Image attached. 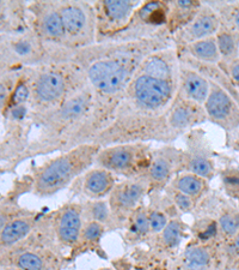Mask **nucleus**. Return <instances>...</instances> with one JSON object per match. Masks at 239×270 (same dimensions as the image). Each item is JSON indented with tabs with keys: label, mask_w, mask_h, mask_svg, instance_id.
I'll use <instances>...</instances> for the list:
<instances>
[{
	"label": "nucleus",
	"mask_w": 239,
	"mask_h": 270,
	"mask_svg": "<svg viewBox=\"0 0 239 270\" xmlns=\"http://www.w3.org/2000/svg\"><path fill=\"white\" fill-rule=\"evenodd\" d=\"M43 215L42 212L31 211L30 214L15 219L3 228H0V250L2 252L12 249L30 236V233L35 230Z\"/></svg>",
	"instance_id": "nucleus-25"
},
{
	"label": "nucleus",
	"mask_w": 239,
	"mask_h": 270,
	"mask_svg": "<svg viewBox=\"0 0 239 270\" xmlns=\"http://www.w3.org/2000/svg\"><path fill=\"white\" fill-rule=\"evenodd\" d=\"M170 186L191 197L197 204L209 192V180L190 172H181L172 179Z\"/></svg>",
	"instance_id": "nucleus-29"
},
{
	"label": "nucleus",
	"mask_w": 239,
	"mask_h": 270,
	"mask_svg": "<svg viewBox=\"0 0 239 270\" xmlns=\"http://www.w3.org/2000/svg\"><path fill=\"white\" fill-rule=\"evenodd\" d=\"M221 180L226 192L229 196L239 198V172L234 170H226L221 174Z\"/></svg>",
	"instance_id": "nucleus-37"
},
{
	"label": "nucleus",
	"mask_w": 239,
	"mask_h": 270,
	"mask_svg": "<svg viewBox=\"0 0 239 270\" xmlns=\"http://www.w3.org/2000/svg\"><path fill=\"white\" fill-rule=\"evenodd\" d=\"M105 232H108V230L104 225L94 221L85 222L78 241L69 250L71 252H69L68 259H74L86 252H97L100 256L105 257L104 250L101 246V240Z\"/></svg>",
	"instance_id": "nucleus-27"
},
{
	"label": "nucleus",
	"mask_w": 239,
	"mask_h": 270,
	"mask_svg": "<svg viewBox=\"0 0 239 270\" xmlns=\"http://www.w3.org/2000/svg\"><path fill=\"white\" fill-rule=\"evenodd\" d=\"M153 150L152 143L140 142L104 147L98 152L95 166L124 179L143 177L151 164Z\"/></svg>",
	"instance_id": "nucleus-7"
},
{
	"label": "nucleus",
	"mask_w": 239,
	"mask_h": 270,
	"mask_svg": "<svg viewBox=\"0 0 239 270\" xmlns=\"http://www.w3.org/2000/svg\"><path fill=\"white\" fill-rule=\"evenodd\" d=\"M216 44H218V49L221 57V62L224 68H226L229 63L235 60L238 50V43H239V35L237 34V30L231 29V28L226 27V25H220V29L215 35Z\"/></svg>",
	"instance_id": "nucleus-31"
},
{
	"label": "nucleus",
	"mask_w": 239,
	"mask_h": 270,
	"mask_svg": "<svg viewBox=\"0 0 239 270\" xmlns=\"http://www.w3.org/2000/svg\"><path fill=\"white\" fill-rule=\"evenodd\" d=\"M181 62V60H180ZM210 93V83L206 77L181 62L177 94L199 104H205Z\"/></svg>",
	"instance_id": "nucleus-24"
},
{
	"label": "nucleus",
	"mask_w": 239,
	"mask_h": 270,
	"mask_svg": "<svg viewBox=\"0 0 239 270\" xmlns=\"http://www.w3.org/2000/svg\"><path fill=\"white\" fill-rule=\"evenodd\" d=\"M181 62L175 47L159 49L146 57L140 64L138 71L152 77L178 83Z\"/></svg>",
	"instance_id": "nucleus-21"
},
{
	"label": "nucleus",
	"mask_w": 239,
	"mask_h": 270,
	"mask_svg": "<svg viewBox=\"0 0 239 270\" xmlns=\"http://www.w3.org/2000/svg\"><path fill=\"white\" fill-rule=\"evenodd\" d=\"M188 226L184 224L181 216L170 220L168 226L161 233L152 234L147 240V250L143 252L149 257H155L161 259L163 257L172 256L181 246L182 241L187 237Z\"/></svg>",
	"instance_id": "nucleus-20"
},
{
	"label": "nucleus",
	"mask_w": 239,
	"mask_h": 270,
	"mask_svg": "<svg viewBox=\"0 0 239 270\" xmlns=\"http://www.w3.org/2000/svg\"><path fill=\"white\" fill-rule=\"evenodd\" d=\"M22 69H12L0 71V110L4 108L14 94L21 78Z\"/></svg>",
	"instance_id": "nucleus-34"
},
{
	"label": "nucleus",
	"mask_w": 239,
	"mask_h": 270,
	"mask_svg": "<svg viewBox=\"0 0 239 270\" xmlns=\"http://www.w3.org/2000/svg\"><path fill=\"white\" fill-rule=\"evenodd\" d=\"M184 172H190L212 180L215 174L213 152L207 139V133L202 128L191 130L184 136Z\"/></svg>",
	"instance_id": "nucleus-14"
},
{
	"label": "nucleus",
	"mask_w": 239,
	"mask_h": 270,
	"mask_svg": "<svg viewBox=\"0 0 239 270\" xmlns=\"http://www.w3.org/2000/svg\"><path fill=\"white\" fill-rule=\"evenodd\" d=\"M14 270H23V269H19V268H16V269H14Z\"/></svg>",
	"instance_id": "nucleus-40"
},
{
	"label": "nucleus",
	"mask_w": 239,
	"mask_h": 270,
	"mask_svg": "<svg viewBox=\"0 0 239 270\" xmlns=\"http://www.w3.org/2000/svg\"><path fill=\"white\" fill-rule=\"evenodd\" d=\"M164 192L167 193V196L171 199L172 203H174L175 206H176L178 212H180L181 215L194 212L195 211L196 206L199 205L193 198H191V197L177 191V190H175L174 187H171L170 185L165 189Z\"/></svg>",
	"instance_id": "nucleus-36"
},
{
	"label": "nucleus",
	"mask_w": 239,
	"mask_h": 270,
	"mask_svg": "<svg viewBox=\"0 0 239 270\" xmlns=\"http://www.w3.org/2000/svg\"><path fill=\"white\" fill-rule=\"evenodd\" d=\"M116 176L104 168L94 166L82 174L69 186L73 196L84 198V201L105 199L116 186Z\"/></svg>",
	"instance_id": "nucleus-18"
},
{
	"label": "nucleus",
	"mask_w": 239,
	"mask_h": 270,
	"mask_svg": "<svg viewBox=\"0 0 239 270\" xmlns=\"http://www.w3.org/2000/svg\"><path fill=\"white\" fill-rule=\"evenodd\" d=\"M218 246L216 240H193L181 252L175 262L186 270H207L216 260Z\"/></svg>",
	"instance_id": "nucleus-23"
},
{
	"label": "nucleus",
	"mask_w": 239,
	"mask_h": 270,
	"mask_svg": "<svg viewBox=\"0 0 239 270\" xmlns=\"http://www.w3.org/2000/svg\"><path fill=\"white\" fill-rule=\"evenodd\" d=\"M168 111V110H167ZM176 141L168 122L167 112L162 114H127L115 117L113 123L103 130L92 143L101 148L122 143H152L164 144Z\"/></svg>",
	"instance_id": "nucleus-4"
},
{
	"label": "nucleus",
	"mask_w": 239,
	"mask_h": 270,
	"mask_svg": "<svg viewBox=\"0 0 239 270\" xmlns=\"http://www.w3.org/2000/svg\"><path fill=\"white\" fill-rule=\"evenodd\" d=\"M94 94L89 87L84 91L75 95L62 106L49 112L34 117L33 124L40 130V133L30 142L27 150L23 152L16 166L27 158L38 155L50 154L65 150L67 143L73 137L76 130L84 122L90 111Z\"/></svg>",
	"instance_id": "nucleus-1"
},
{
	"label": "nucleus",
	"mask_w": 239,
	"mask_h": 270,
	"mask_svg": "<svg viewBox=\"0 0 239 270\" xmlns=\"http://www.w3.org/2000/svg\"><path fill=\"white\" fill-rule=\"evenodd\" d=\"M140 0H97L92 3L97 23V43L109 42L129 23Z\"/></svg>",
	"instance_id": "nucleus-12"
},
{
	"label": "nucleus",
	"mask_w": 239,
	"mask_h": 270,
	"mask_svg": "<svg viewBox=\"0 0 239 270\" xmlns=\"http://www.w3.org/2000/svg\"><path fill=\"white\" fill-rule=\"evenodd\" d=\"M29 21L34 33L52 48L68 49L65 28L59 9V0H36L29 2Z\"/></svg>",
	"instance_id": "nucleus-10"
},
{
	"label": "nucleus",
	"mask_w": 239,
	"mask_h": 270,
	"mask_svg": "<svg viewBox=\"0 0 239 270\" xmlns=\"http://www.w3.org/2000/svg\"><path fill=\"white\" fill-rule=\"evenodd\" d=\"M167 33L174 37L178 31L186 28L200 11L202 2L200 0H170L168 2Z\"/></svg>",
	"instance_id": "nucleus-26"
},
{
	"label": "nucleus",
	"mask_w": 239,
	"mask_h": 270,
	"mask_svg": "<svg viewBox=\"0 0 239 270\" xmlns=\"http://www.w3.org/2000/svg\"><path fill=\"white\" fill-rule=\"evenodd\" d=\"M167 114L171 132L176 139L207 122V114L202 104L187 100L178 94L168 108Z\"/></svg>",
	"instance_id": "nucleus-16"
},
{
	"label": "nucleus",
	"mask_w": 239,
	"mask_h": 270,
	"mask_svg": "<svg viewBox=\"0 0 239 270\" xmlns=\"http://www.w3.org/2000/svg\"><path fill=\"white\" fill-rule=\"evenodd\" d=\"M205 107L207 120L225 130H231L239 124V110L233 97L221 87L210 83V93Z\"/></svg>",
	"instance_id": "nucleus-19"
},
{
	"label": "nucleus",
	"mask_w": 239,
	"mask_h": 270,
	"mask_svg": "<svg viewBox=\"0 0 239 270\" xmlns=\"http://www.w3.org/2000/svg\"><path fill=\"white\" fill-rule=\"evenodd\" d=\"M218 14L221 24L239 31V6L232 3L206 2Z\"/></svg>",
	"instance_id": "nucleus-33"
},
{
	"label": "nucleus",
	"mask_w": 239,
	"mask_h": 270,
	"mask_svg": "<svg viewBox=\"0 0 239 270\" xmlns=\"http://www.w3.org/2000/svg\"><path fill=\"white\" fill-rule=\"evenodd\" d=\"M218 224V237L232 238L239 232V214L233 211H221L218 218L213 219Z\"/></svg>",
	"instance_id": "nucleus-35"
},
{
	"label": "nucleus",
	"mask_w": 239,
	"mask_h": 270,
	"mask_svg": "<svg viewBox=\"0 0 239 270\" xmlns=\"http://www.w3.org/2000/svg\"><path fill=\"white\" fill-rule=\"evenodd\" d=\"M177 89L178 83L136 71L124 91L115 117L127 114L151 116L167 112L176 97Z\"/></svg>",
	"instance_id": "nucleus-6"
},
{
	"label": "nucleus",
	"mask_w": 239,
	"mask_h": 270,
	"mask_svg": "<svg viewBox=\"0 0 239 270\" xmlns=\"http://www.w3.org/2000/svg\"><path fill=\"white\" fill-rule=\"evenodd\" d=\"M176 50L177 53L184 54V56L199 60V62L221 65L222 68H224L221 62V57H220L218 49V44H216L215 36L209 37V39L206 40L197 41V42L188 44V46L182 47V48H176Z\"/></svg>",
	"instance_id": "nucleus-30"
},
{
	"label": "nucleus",
	"mask_w": 239,
	"mask_h": 270,
	"mask_svg": "<svg viewBox=\"0 0 239 270\" xmlns=\"http://www.w3.org/2000/svg\"><path fill=\"white\" fill-rule=\"evenodd\" d=\"M29 2L2 0L0 2V35H18L30 29Z\"/></svg>",
	"instance_id": "nucleus-22"
},
{
	"label": "nucleus",
	"mask_w": 239,
	"mask_h": 270,
	"mask_svg": "<svg viewBox=\"0 0 239 270\" xmlns=\"http://www.w3.org/2000/svg\"><path fill=\"white\" fill-rule=\"evenodd\" d=\"M168 11V2L165 0L142 2L133 14L128 25L109 42H129L154 37L171 39L167 33Z\"/></svg>",
	"instance_id": "nucleus-9"
},
{
	"label": "nucleus",
	"mask_w": 239,
	"mask_h": 270,
	"mask_svg": "<svg viewBox=\"0 0 239 270\" xmlns=\"http://www.w3.org/2000/svg\"><path fill=\"white\" fill-rule=\"evenodd\" d=\"M225 251L231 256H239V232L234 237H232V241L227 244Z\"/></svg>",
	"instance_id": "nucleus-39"
},
{
	"label": "nucleus",
	"mask_w": 239,
	"mask_h": 270,
	"mask_svg": "<svg viewBox=\"0 0 239 270\" xmlns=\"http://www.w3.org/2000/svg\"><path fill=\"white\" fill-rule=\"evenodd\" d=\"M149 187L145 177L123 179L116 184L107 198L111 212V232L123 230L129 216L148 196Z\"/></svg>",
	"instance_id": "nucleus-11"
},
{
	"label": "nucleus",
	"mask_w": 239,
	"mask_h": 270,
	"mask_svg": "<svg viewBox=\"0 0 239 270\" xmlns=\"http://www.w3.org/2000/svg\"><path fill=\"white\" fill-rule=\"evenodd\" d=\"M89 87L85 68L74 60L31 68V117L62 106Z\"/></svg>",
	"instance_id": "nucleus-2"
},
{
	"label": "nucleus",
	"mask_w": 239,
	"mask_h": 270,
	"mask_svg": "<svg viewBox=\"0 0 239 270\" xmlns=\"http://www.w3.org/2000/svg\"><path fill=\"white\" fill-rule=\"evenodd\" d=\"M184 172L183 149L165 144L154 149L147 172L143 177L148 183L149 193L164 192L178 173Z\"/></svg>",
	"instance_id": "nucleus-13"
},
{
	"label": "nucleus",
	"mask_w": 239,
	"mask_h": 270,
	"mask_svg": "<svg viewBox=\"0 0 239 270\" xmlns=\"http://www.w3.org/2000/svg\"><path fill=\"white\" fill-rule=\"evenodd\" d=\"M82 205L85 222H98V224L104 225L107 230L111 232V212L107 199L83 201Z\"/></svg>",
	"instance_id": "nucleus-32"
},
{
	"label": "nucleus",
	"mask_w": 239,
	"mask_h": 270,
	"mask_svg": "<svg viewBox=\"0 0 239 270\" xmlns=\"http://www.w3.org/2000/svg\"><path fill=\"white\" fill-rule=\"evenodd\" d=\"M123 231V241L127 246H136L139 244L145 243L152 236L147 205L142 203L133 211Z\"/></svg>",
	"instance_id": "nucleus-28"
},
{
	"label": "nucleus",
	"mask_w": 239,
	"mask_h": 270,
	"mask_svg": "<svg viewBox=\"0 0 239 270\" xmlns=\"http://www.w3.org/2000/svg\"><path fill=\"white\" fill-rule=\"evenodd\" d=\"M225 70L229 76V78H231L235 84L239 85V59L237 58L232 63H229L225 68Z\"/></svg>",
	"instance_id": "nucleus-38"
},
{
	"label": "nucleus",
	"mask_w": 239,
	"mask_h": 270,
	"mask_svg": "<svg viewBox=\"0 0 239 270\" xmlns=\"http://www.w3.org/2000/svg\"><path fill=\"white\" fill-rule=\"evenodd\" d=\"M56 241L61 249L71 250L81 236L84 226L82 202H68L50 212Z\"/></svg>",
	"instance_id": "nucleus-15"
},
{
	"label": "nucleus",
	"mask_w": 239,
	"mask_h": 270,
	"mask_svg": "<svg viewBox=\"0 0 239 270\" xmlns=\"http://www.w3.org/2000/svg\"><path fill=\"white\" fill-rule=\"evenodd\" d=\"M220 25L221 21L218 14L206 2H202V6L194 20L172 37L175 48H182L197 41L214 37Z\"/></svg>",
	"instance_id": "nucleus-17"
},
{
	"label": "nucleus",
	"mask_w": 239,
	"mask_h": 270,
	"mask_svg": "<svg viewBox=\"0 0 239 270\" xmlns=\"http://www.w3.org/2000/svg\"><path fill=\"white\" fill-rule=\"evenodd\" d=\"M101 149L100 145L94 143H86L62 151L57 156L33 168L30 173L33 180L31 192L43 198L69 187L82 174L95 166Z\"/></svg>",
	"instance_id": "nucleus-3"
},
{
	"label": "nucleus",
	"mask_w": 239,
	"mask_h": 270,
	"mask_svg": "<svg viewBox=\"0 0 239 270\" xmlns=\"http://www.w3.org/2000/svg\"><path fill=\"white\" fill-rule=\"evenodd\" d=\"M72 56L73 50L47 46L31 28L23 34L0 35V71L68 62Z\"/></svg>",
	"instance_id": "nucleus-5"
},
{
	"label": "nucleus",
	"mask_w": 239,
	"mask_h": 270,
	"mask_svg": "<svg viewBox=\"0 0 239 270\" xmlns=\"http://www.w3.org/2000/svg\"><path fill=\"white\" fill-rule=\"evenodd\" d=\"M65 28L67 48L79 50L97 43V23L92 3L81 0H59Z\"/></svg>",
	"instance_id": "nucleus-8"
}]
</instances>
